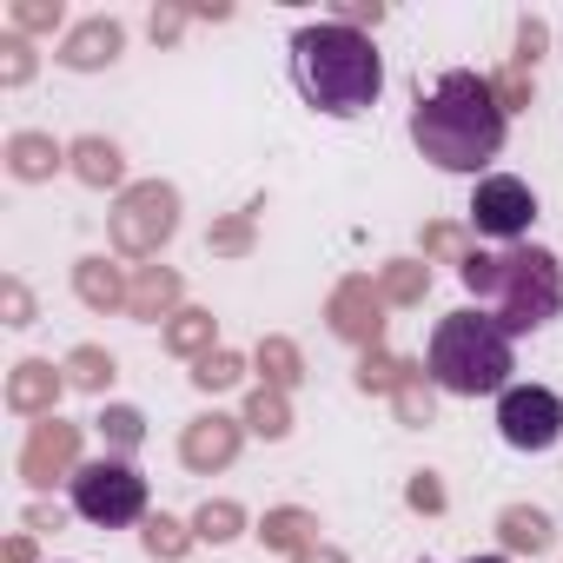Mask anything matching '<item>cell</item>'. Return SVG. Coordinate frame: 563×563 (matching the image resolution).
I'll return each instance as SVG.
<instances>
[{"mask_svg":"<svg viewBox=\"0 0 563 563\" xmlns=\"http://www.w3.org/2000/svg\"><path fill=\"white\" fill-rule=\"evenodd\" d=\"M411 140H418V153H424L431 166H444V173H477V166H490L497 146H504V107H497L490 80L471 74V67H451V74L438 80V93L418 100Z\"/></svg>","mask_w":563,"mask_h":563,"instance_id":"cell-1","label":"cell"},{"mask_svg":"<svg viewBox=\"0 0 563 563\" xmlns=\"http://www.w3.org/2000/svg\"><path fill=\"white\" fill-rule=\"evenodd\" d=\"M292 80H299L306 107H319L332 120H352L385 93V60L358 27L319 21V27L292 34Z\"/></svg>","mask_w":563,"mask_h":563,"instance_id":"cell-2","label":"cell"},{"mask_svg":"<svg viewBox=\"0 0 563 563\" xmlns=\"http://www.w3.org/2000/svg\"><path fill=\"white\" fill-rule=\"evenodd\" d=\"M431 385L451 398H484V391H510V332L490 312H451L431 332V358H424Z\"/></svg>","mask_w":563,"mask_h":563,"instance_id":"cell-3","label":"cell"},{"mask_svg":"<svg viewBox=\"0 0 563 563\" xmlns=\"http://www.w3.org/2000/svg\"><path fill=\"white\" fill-rule=\"evenodd\" d=\"M563 312V265L543 252V245H517L497 258V292H490V319L517 339V332H537Z\"/></svg>","mask_w":563,"mask_h":563,"instance_id":"cell-4","label":"cell"},{"mask_svg":"<svg viewBox=\"0 0 563 563\" xmlns=\"http://www.w3.org/2000/svg\"><path fill=\"white\" fill-rule=\"evenodd\" d=\"M67 484H74V510L87 523H100V530H120V523H140L146 517V477L126 457H93Z\"/></svg>","mask_w":563,"mask_h":563,"instance_id":"cell-5","label":"cell"},{"mask_svg":"<svg viewBox=\"0 0 563 563\" xmlns=\"http://www.w3.org/2000/svg\"><path fill=\"white\" fill-rule=\"evenodd\" d=\"M173 225H179V192L159 186V179L126 186L120 206H113V245H120L126 258H153V252L173 239Z\"/></svg>","mask_w":563,"mask_h":563,"instance_id":"cell-6","label":"cell"},{"mask_svg":"<svg viewBox=\"0 0 563 563\" xmlns=\"http://www.w3.org/2000/svg\"><path fill=\"white\" fill-rule=\"evenodd\" d=\"M497 431L510 451H550L563 438V398L543 385H510L497 398Z\"/></svg>","mask_w":563,"mask_h":563,"instance_id":"cell-7","label":"cell"},{"mask_svg":"<svg viewBox=\"0 0 563 563\" xmlns=\"http://www.w3.org/2000/svg\"><path fill=\"white\" fill-rule=\"evenodd\" d=\"M530 219H537V192H530L523 179H510V173L477 179V192H471V225H477L484 239H523Z\"/></svg>","mask_w":563,"mask_h":563,"instance_id":"cell-8","label":"cell"},{"mask_svg":"<svg viewBox=\"0 0 563 563\" xmlns=\"http://www.w3.org/2000/svg\"><path fill=\"white\" fill-rule=\"evenodd\" d=\"M74 471H80V424L41 418L34 438H27V451H21V477H27L34 490H47L54 477H74Z\"/></svg>","mask_w":563,"mask_h":563,"instance_id":"cell-9","label":"cell"},{"mask_svg":"<svg viewBox=\"0 0 563 563\" xmlns=\"http://www.w3.org/2000/svg\"><path fill=\"white\" fill-rule=\"evenodd\" d=\"M332 332L378 352V339H385V292L372 286V278H345V286L332 292Z\"/></svg>","mask_w":563,"mask_h":563,"instance_id":"cell-10","label":"cell"},{"mask_svg":"<svg viewBox=\"0 0 563 563\" xmlns=\"http://www.w3.org/2000/svg\"><path fill=\"white\" fill-rule=\"evenodd\" d=\"M239 438H245V418H192L186 424V438H179V457H186V471H225L232 457H239Z\"/></svg>","mask_w":563,"mask_h":563,"instance_id":"cell-11","label":"cell"},{"mask_svg":"<svg viewBox=\"0 0 563 563\" xmlns=\"http://www.w3.org/2000/svg\"><path fill=\"white\" fill-rule=\"evenodd\" d=\"M120 47H126V27H120V21H107V14H93V21H80V27L60 41V67L93 74V67H113V60H120Z\"/></svg>","mask_w":563,"mask_h":563,"instance_id":"cell-12","label":"cell"},{"mask_svg":"<svg viewBox=\"0 0 563 563\" xmlns=\"http://www.w3.org/2000/svg\"><path fill=\"white\" fill-rule=\"evenodd\" d=\"M60 391H67V372H54L47 358H21L14 378H8V405H14L21 418H54Z\"/></svg>","mask_w":563,"mask_h":563,"instance_id":"cell-13","label":"cell"},{"mask_svg":"<svg viewBox=\"0 0 563 563\" xmlns=\"http://www.w3.org/2000/svg\"><path fill=\"white\" fill-rule=\"evenodd\" d=\"M74 292H80L93 312H120L133 286L120 278V265H113V258H80V265H74Z\"/></svg>","mask_w":563,"mask_h":563,"instance_id":"cell-14","label":"cell"},{"mask_svg":"<svg viewBox=\"0 0 563 563\" xmlns=\"http://www.w3.org/2000/svg\"><path fill=\"white\" fill-rule=\"evenodd\" d=\"M173 306H179V272L140 265V272H133V292H126V312H133V319H166Z\"/></svg>","mask_w":563,"mask_h":563,"instance_id":"cell-15","label":"cell"},{"mask_svg":"<svg viewBox=\"0 0 563 563\" xmlns=\"http://www.w3.org/2000/svg\"><path fill=\"white\" fill-rule=\"evenodd\" d=\"M74 179L80 186H120V173H126V159H120V146L113 140H100V133H87V140H74Z\"/></svg>","mask_w":563,"mask_h":563,"instance_id":"cell-16","label":"cell"},{"mask_svg":"<svg viewBox=\"0 0 563 563\" xmlns=\"http://www.w3.org/2000/svg\"><path fill=\"white\" fill-rule=\"evenodd\" d=\"M212 332H219V325H212V312H199V306H179V312L166 319V345H173L179 358H192V365H199L206 352H219Z\"/></svg>","mask_w":563,"mask_h":563,"instance_id":"cell-17","label":"cell"},{"mask_svg":"<svg viewBox=\"0 0 563 563\" xmlns=\"http://www.w3.org/2000/svg\"><path fill=\"white\" fill-rule=\"evenodd\" d=\"M60 159H67V153H60L47 133H14V140H8V166H14V179H54Z\"/></svg>","mask_w":563,"mask_h":563,"instance_id":"cell-18","label":"cell"},{"mask_svg":"<svg viewBox=\"0 0 563 563\" xmlns=\"http://www.w3.org/2000/svg\"><path fill=\"white\" fill-rule=\"evenodd\" d=\"M258 537L272 543V550H306V543H319V517L312 510H265V523H258Z\"/></svg>","mask_w":563,"mask_h":563,"instance_id":"cell-19","label":"cell"},{"mask_svg":"<svg viewBox=\"0 0 563 563\" xmlns=\"http://www.w3.org/2000/svg\"><path fill=\"white\" fill-rule=\"evenodd\" d=\"M497 537H504V550H550V517L543 510H530V504H510L504 517H497Z\"/></svg>","mask_w":563,"mask_h":563,"instance_id":"cell-20","label":"cell"},{"mask_svg":"<svg viewBox=\"0 0 563 563\" xmlns=\"http://www.w3.org/2000/svg\"><path fill=\"white\" fill-rule=\"evenodd\" d=\"M378 292H385V306H418V299L431 292V265H418V258L385 265V272H378Z\"/></svg>","mask_w":563,"mask_h":563,"instance_id":"cell-21","label":"cell"},{"mask_svg":"<svg viewBox=\"0 0 563 563\" xmlns=\"http://www.w3.org/2000/svg\"><path fill=\"white\" fill-rule=\"evenodd\" d=\"M258 372H265L272 391H292V385L306 378V358H299L292 339H258Z\"/></svg>","mask_w":563,"mask_h":563,"instance_id":"cell-22","label":"cell"},{"mask_svg":"<svg viewBox=\"0 0 563 563\" xmlns=\"http://www.w3.org/2000/svg\"><path fill=\"white\" fill-rule=\"evenodd\" d=\"M245 431H258V438H286V431H292V405H286V391L258 385V391L245 398Z\"/></svg>","mask_w":563,"mask_h":563,"instance_id":"cell-23","label":"cell"},{"mask_svg":"<svg viewBox=\"0 0 563 563\" xmlns=\"http://www.w3.org/2000/svg\"><path fill=\"white\" fill-rule=\"evenodd\" d=\"M239 530H245V510H239L232 497H206L199 517H192V537H206V543H225V537H239Z\"/></svg>","mask_w":563,"mask_h":563,"instance_id":"cell-24","label":"cell"},{"mask_svg":"<svg viewBox=\"0 0 563 563\" xmlns=\"http://www.w3.org/2000/svg\"><path fill=\"white\" fill-rule=\"evenodd\" d=\"M431 391H438V385H431V372H418V365H411V372H405V385L391 391L398 418H405V424H431V405H438Z\"/></svg>","mask_w":563,"mask_h":563,"instance_id":"cell-25","label":"cell"},{"mask_svg":"<svg viewBox=\"0 0 563 563\" xmlns=\"http://www.w3.org/2000/svg\"><path fill=\"white\" fill-rule=\"evenodd\" d=\"M67 385H80V391H107V385H113V358H107L100 345H80V352L67 358Z\"/></svg>","mask_w":563,"mask_h":563,"instance_id":"cell-26","label":"cell"},{"mask_svg":"<svg viewBox=\"0 0 563 563\" xmlns=\"http://www.w3.org/2000/svg\"><path fill=\"white\" fill-rule=\"evenodd\" d=\"M239 378H245V358H239V352H206V358L192 365V385H199V391H232Z\"/></svg>","mask_w":563,"mask_h":563,"instance_id":"cell-27","label":"cell"},{"mask_svg":"<svg viewBox=\"0 0 563 563\" xmlns=\"http://www.w3.org/2000/svg\"><path fill=\"white\" fill-rule=\"evenodd\" d=\"M8 21H14V34H54L60 27V0H14Z\"/></svg>","mask_w":563,"mask_h":563,"instance_id":"cell-28","label":"cell"},{"mask_svg":"<svg viewBox=\"0 0 563 563\" xmlns=\"http://www.w3.org/2000/svg\"><path fill=\"white\" fill-rule=\"evenodd\" d=\"M490 93H497V107L504 113H517V107H530V93H537V80H530V67H504V74H490Z\"/></svg>","mask_w":563,"mask_h":563,"instance_id":"cell-29","label":"cell"},{"mask_svg":"<svg viewBox=\"0 0 563 563\" xmlns=\"http://www.w3.org/2000/svg\"><path fill=\"white\" fill-rule=\"evenodd\" d=\"M405 372H411L405 358H391V352H365L358 385H365V391H398V385H405Z\"/></svg>","mask_w":563,"mask_h":563,"instance_id":"cell-30","label":"cell"},{"mask_svg":"<svg viewBox=\"0 0 563 563\" xmlns=\"http://www.w3.org/2000/svg\"><path fill=\"white\" fill-rule=\"evenodd\" d=\"M100 431H107V444H120V451H133V444L146 438V418H140L133 405H107V411H100Z\"/></svg>","mask_w":563,"mask_h":563,"instance_id":"cell-31","label":"cell"},{"mask_svg":"<svg viewBox=\"0 0 563 563\" xmlns=\"http://www.w3.org/2000/svg\"><path fill=\"white\" fill-rule=\"evenodd\" d=\"M146 550L153 556H186L192 550V530L179 517H146Z\"/></svg>","mask_w":563,"mask_h":563,"instance_id":"cell-32","label":"cell"},{"mask_svg":"<svg viewBox=\"0 0 563 563\" xmlns=\"http://www.w3.org/2000/svg\"><path fill=\"white\" fill-rule=\"evenodd\" d=\"M27 74H34V47L21 34H8L0 41V87H27Z\"/></svg>","mask_w":563,"mask_h":563,"instance_id":"cell-33","label":"cell"},{"mask_svg":"<svg viewBox=\"0 0 563 563\" xmlns=\"http://www.w3.org/2000/svg\"><path fill=\"white\" fill-rule=\"evenodd\" d=\"M457 278H464L477 299H490V292H497V258H490V252H471V258L457 265Z\"/></svg>","mask_w":563,"mask_h":563,"instance_id":"cell-34","label":"cell"},{"mask_svg":"<svg viewBox=\"0 0 563 563\" xmlns=\"http://www.w3.org/2000/svg\"><path fill=\"white\" fill-rule=\"evenodd\" d=\"M252 245V212H232L225 225H212V252H245Z\"/></svg>","mask_w":563,"mask_h":563,"instance_id":"cell-35","label":"cell"},{"mask_svg":"<svg viewBox=\"0 0 563 563\" xmlns=\"http://www.w3.org/2000/svg\"><path fill=\"white\" fill-rule=\"evenodd\" d=\"M0 306H8V325H34V292L21 286V278H8V286H0Z\"/></svg>","mask_w":563,"mask_h":563,"instance_id":"cell-36","label":"cell"},{"mask_svg":"<svg viewBox=\"0 0 563 563\" xmlns=\"http://www.w3.org/2000/svg\"><path fill=\"white\" fill-rule=\"evenodd\" d=\"M424 252H438V258H457V265L471 258V252H464V232H451V225H431V232H424Z\"/></svg>","mask_w":563,"mask_h":563,"instance_id":"cell-37","label":"cell"},{"mask_svg":"<svg viewBox=\"0 0 563 563\" xmlns=\"http://www.w3.org/2000/svg\"><path fill=\"white\" fill-rule=\"evenodd\" d=\"M405 497H411V510H444V484H438V477H431V471H418V477H411V490H405Z\"/></svg>","mask_w":563,"mask_h":563,"instance_id":"cell-38","label":"cell"},{"mask_svg":"<svg viewBox=\"0 0 563 563\" xmlns=\"http://www.w3.org/2000/svg\"><path fill=\"white\" fill-rule=\"evenodd\" d=\"M543 41H550V34H543V21H523V27H517V67H530V60L543 54Z\"/></svg>","mask_w":563,"mask_h":563,"instance_id":"cell-39","label":"cell"},{"mask_svg":"<svg viewBox=\"0 0 563 563\" xmlns=\"http://www.w3.org/2000/svg\"><path fill=\"white\" fill-rule=\"evenodd\" d=\"M339 21H345V27H378V21H385V8H378V0H345Z\"/></svg>","mask_w":563,"mask_h":563,"instance_id":"cell-40","label":"cell"},{"mask_svg":"<svg viewBox=\"0 0 563 563\" xmlns=\"http://www.w3.org/2000/svg\"><path fill=\"white\" fill-rule=\"evenodd\" d=\"M179 27H186V14H179V8H159V14H153V41H173Z\"/></svg>","mask_w":563,"mask_h":563,"instance_id":"cell-41","label":"cell"},{"mask_svg":"<svg viewBox=\"0 0 563 563\" xmlns=\"http://www.w3.org/2000/svg\"><path fill=\"white\" fill-rule=\"evenodd\" d=\"M0 563H34V537L14 530V537H8V556H0Z\"/></svg>","mask_w":563,"mask_h":563,"instance_id":"cell-42","label":"cell"},{"mask_svg":"<svg viewBox=\"0 0 563 563\" xmlns=\"http://www.w3.org/2000/svg\"><path fill=\"white\" fill-rule=\"evenodd\" d=\"M292 563H345V550H332V543H306Z\"/></svg>","mask_w":563,"mask_h":563,"instance_id":"cell-43","label":"cell"},{"mask_svg":"<svg viewBox=\"0 0 563 563\" xmlns=\"http://www.w3.org/2000/svg\"><path fill=\"white\" fill-rule=\"evenodd\" d=\"M27 523H34V530H47V523L60 530V510H47V504H34V510H27Z\"/></svg>","mask_w":563,"mask_h":563,"instance_id":"cell-44","label":"cell"},{"mask_svg":"<svg viewBox=\"0 0 563 563\" xmlns=\"http://www.w3.org/2000/svg\"><path fill=\"white\" fill-rule=\"evenodd\" d=\"M471 563H504V556H471Z\"/></svg>","mask_w":563,"mask_h":563,"instance_id":"cell-45","label":"cell"}]
</instances>
